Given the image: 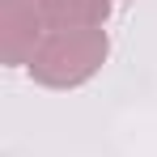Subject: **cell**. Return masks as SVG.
<instances>
[{"label": "cell", "mask_w": 157, "mask_h": 157, "mask_svg": "<svg viewBox=\"0 0 157 157\" xmlns=\"http://www.w3.org/2000/svg\"><path fill=\"white\" fill-rule=\"evenodd\" d=\"M47 30H81V26H102L110 13V0H34Z\"/></svg>", "instance_id": "3957f363"}, {"label": "cell", "mask_w": 157, "mask_h": 157, "mask_svg": "<svg viewBox=\"0 0 157 157\" xmlns=\"http://www.w3.org/2000/svg\"><path fill=\"white\" fill-rule=\"evenodd\" d=\"M43 38H47V21H43L34 0H0V55H4V64H30Z\"/></svg>", "instance_id": "7a4b0ae2"}, {"label": "cell", "mask_w": 157, "mask_h": 157, "mask_svg": "<svg viewBox=\"0 0 157 157\" xmlns=\"http://www.w3.org/2000/svg\"><path fill=\"white\" fill-rule=\"evenodd\" d=\"M106 51H110V43H106L102 26L47 30V38L38 43V51L30 59V77L51 89H72V85H85L102 68Z\"/></svg>", "instance_id": "6da1fadb"}]
</instances>
